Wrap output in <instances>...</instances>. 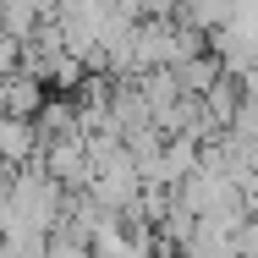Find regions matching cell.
<instances>
[{
	"instance_id": "6da1fadb",
	"label": "cell",
	"mask_w": 258,
	"mask_h": 258,
	"mask_svg": "<svg viewBox=\"0 0 258 258\" xmlns=\"http://www.w3.org/2000/svg\"><path fill=\"white\" fill-rule=\"evenodd\" d=\"M44 170H50L55 181H66L72 192H77V187H88V181L99 176V170H94V159H88V138H83V132L44 143Z\"/></svg>"
},
{
	"instance_id": "7a4b0ae2",
	"label": "cell",
	"mask_w": 258,
	"mask_h": 258,
	"mask_svg": "<svg viewBox=\"0 0 258 258\" xmlns=\"http://www.w3.org/2000/svg\"><path fill=\"white\" fill-rule=\"evenodd\" d=\"M0 154H6V170L33 165V159L44 154V132H39V121H28V115H6V121H0Z\"/></svg>"
},
{
	"instance_id": "3957f363",
	"label": "cell",
	"mask_w": 258,
	"mask_h": 258,
	"mask_svg": "<svg viewBox=\"0 0 258 258\" xmlns=\"http://www.w3.org/2000/svg\"><path fill=\"white\" fill-rule=\"evenodd\" d=\"M50 94H55V88L39 77V72H28V66H22V72H6V83H0V104H6V115H28V121L44 110Z\"/></svg>"
},
{
	"instance_id": "277c9868",
	"label": "cell",
	"mask_w": 258,
	"mask_h": 258,
	"mask_svg": "<svg viewBox=\"0 0 258 258\" xmlns=\"http://www.w3.org/2000/svg\"><path fill=\"white\" fill-rule=\"evenodd\" d=\"M33 121H39L44 143H55V138H72V132H83V126H77V94H50V99H44V110H39Z\"/></svg>"
},
{
	"instance_id": "5b68a950",
	"label": "cell",
	"mask_w": 258,
	"mask_h": 258,
	"mask_svg": "<svg viewBox=\"0 0 258 258\" xmlns=\"http://www.w3.org/2000/svg\"><path fill=\"white\" fill-rule=\"evenodd\" d=\"M176 72H181V88H187V94H209V88L225 77V60L214 50H204V55H192V60H181Z\"/></svg>"
},
{
	"instance_id": "8992f818",
	"label": "cell",
	"mask_w": 258,
	"mask_h": 258,
	"mask_svg": "<svg viewBox=\"0 0 258 258\" xmlns=\"http://www.w3.org/2000/svg\"><path fill=\"white\" fill-rule=\"evenodd\" d=\"M231 11H236V0H181V22H192V28H204V33H214V28H225L231 22Z\"/></svg>"
}]
</instances>
